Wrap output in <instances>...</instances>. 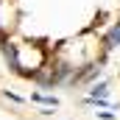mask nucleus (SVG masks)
Returning <instances> with one entry per match:
<instances>
[{
    "label": "nucleus",
    "instance_id": "obj_1",
    "mask_svg": "<svg viewBox=\"0 0 120 120\" xmlns=\"http://www.w3.org/2000/svg\"><path fill=\"white\" fill-rule=\"evenodd\" d=\"M87 98H109V81H98L87 90Z\"/></svg>",
    "mask_w": 120,
    "mask_h": 120
},
{
    "label": "nucleus",
    "instance_id": "obj_2",
    "mask_svg": "<svg viewBox=\"0 0 120 120\" xmlns=\"http://www.w3.org/2000/svg\"><path fill=\"white\" fill-rule=\"evenodd\" d=\"M31 101H36V103H42V106H48V109H56V106H59V98H56V95H42V92H36V95H31Z\"/></svg>",
    "mask_w": 120,
    "mask_h": 120
},
{
    "label": "nucleus",
    "instance_id": "obj_3",
    "mask_svg": "<svg viewBox=\"0 0 120 120\" xmlns=\"http://www.w3.org/2000/svg\"><path fill=\"white\" fill-rule=\"evenodd\" d=\"M117 42H120V22L112 28V34L106 36V48H117Z\"/></svg>",
    "mask_w": 120,
    "mask_h": 120
},
{
    "label": "nucleus",
    "instance_id": "obj_4",
    "mask_svg": "<svg viewBox=\"0 0 120 120\" xmlns=\"http://www.w3.org/2000/svg\"><path fill=\"white\" fill-rule=\"evenodd\" d=\"M3 98H8V101H14V103H22V98H20V95H14V92H3Z\"/></svg>",
    "mask_w": 120,
    "mask_h": 120
},
{
    "label": "nucleus",
    "instance_id": "obj_5",
    "mask_svg": "<svg viewBox=\"0 0 120 120\" xmlns=\"http://www.w3.org/2000/svg\"><path fill=\"white\" fill-rule=\"evenodd\" d=\"M98 117L101 120H117V115L115 112H98Z\"/></svg>",
    "mask_w": 120,
    "mask_h": 120
}]
</instances>
